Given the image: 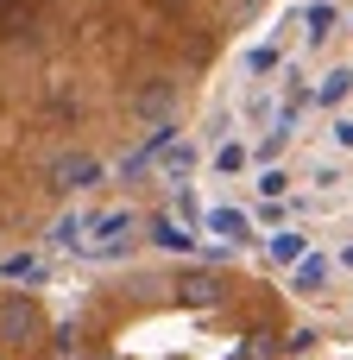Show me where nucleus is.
I'll return each instance as SVG.
<instances>
[{
    "label": "nucleus",
    "instance_id": "3",
    "mask_svg": "<svg viewBox=\"0 0 353 360\" xmlns=\"http://www.w3.org/2000/svg\"><path fill=\"white\" fill-rule=\"evenodd\" d=\"M32 323H38V316H32V304H25V297H6V304H0V335H6V342H25V335H32Z\"/></svg>",
    "mask_w": 353,
    "mask_h": 360
},
{
    "label": "nucleus",
    "instance_id": "4",
    "mask_svg": "<svg viewBox=\"0 0 353 360\" xmlns=\"http://www.w3.org/2000/svg\"><path fill=\"white\" fill-rule=\"evenodd\" d=\"M347 95H353V70H347V63H335V70L316 82V101H322V108H341Z\"/></svg>",
    "mask_w": 353,
    "mask_h": 360
},
{
    "label": "nucleus",
    "instance_id": "6",
    "mask_svg": "<svg viewBox=\"0 0 353 360\" xmlns=\"http://www.w3.org/2000/svg\"><path fill=\"white\" fill-rule=\"evenodd\" d=\"M196 165H202V152H196V146H177V152L164 158V177L183 184V177H196Z\"/></svg>",
    "mask_w": 353,
    "mask_h": 360
},
{
    "label": "nucleus",
    "instance_id": "10",
    "mask_svg": "<svg viewBox=\"0 0 353 360\" xmlns=\"http://www.w3.org/2000/svg\"><path fill=\"white\" fill-rule=\"evenodd\" d=\"M246 158H253L246 146H221V152H215V171H221V177H234V171H246Z\"/></svg>",
    "mask_w": 353,
    "mask_h": 360
},
{
    "label": "nucleus",
    "instance_id": "7",
    "mask_svg": "<svg viewBox=\"0 0 353 360\" xmlns=\"http://www.w3.org/2000/svg\"><path fill=\"white\" fill-rule=\"evenodd\" d=\"M322 278H328V253H309L297 266V291H322Z\"/></svg>",
    "mask_w": 353,
    "mask_h": 360
},
{
    "label": "nucleus",
    "instance_id": "2",
    "mask_svg": "<svg viewBox=\"0 0 353 360\" xmlns=\"http://www.w3.org/2000/svg\"><path fill=\"white\" fill-rule=\"evenodd\" d=\"M51 177H57L63 190H88V184L101 177V158H88V152H63V158L51 165Z\"/></svg>",
    "mask_w": 353,
    "mask_h": 360
},
{
    "label": "nucleus",
    "instance_id": "5",
    "mask_svg": "<svg viewBox=\"0 0 353 360\" xmlns=\"http://www.w3.org/2000/svg\"><path fill=\"white\" fill-rule=\"evenodd\" d=\"M208 234H227V240H246V234H253V221H246L240 209H208Z\"/></svg>",
    "mask_w": 353,
    "mask_h": 360
},
{
    "label": "nucleus",
    "instance_id": "11",
    "mask_svg": "<svg viewBox=\"0 0 353 360\" xmlns=\"http://www.w3.org/2000/svg\"><path fill=\"white\" fill-rule=\"evenodd\" d=\"M152 240H158V247H171V253H183V247H189V234H183L177 221H152Z\"/></svg>",
    "mask_w": 353,
    "mask_h": 360
},
{
    "label": "nucleus",
    "instance_id": "8",
    "mask_svg": "<svg viewBox=\"0 0 353 360\" xmlns=\"http://www.w3.org/2000/svg\"><path fill=\"white\" fill-rule=\"evenodd\" d=\"M303 19H309V38H328V32L341 25V6H328V0H322V6H309Z\"/></svg>",
    "mask_w": 353,
    "mask_h": 360
},
{
    "label": "nucleus",
    "instance_id": "15",
    "mask_svg": "<svg viewBox=\"0 0 353 360\" xmlns=\"http://www.w3.org/2000/svg\"><path fill=\"white\" fill-rule=\"evenodd\" d=\"M335 146H341V152H353V120H335Z\"/></svg>",
    "mask_w": 353,
    "mask_h": 360
},
{
    "label": "nucleus",
    "instance_id": "9",
    "mask_svg": "<svg viewBox=\"0 0 353 360\" xmlns=\"http://www.w3.org/2000/svg\"><path fill=\"white\" fill-rule=\"evenodd\" d=\"M183 297H189V304H215V297H221V285H215L208 272H189V278H183Z\"/></svg>",
    "mask_w": 353,
    "mask_h": 360
},
{
    "label": "nucleus",
    "instance_id": "12",
    "mask_svg": "<svg viewBox=\"0 0 353 360\" xmlns=\"http://www.w3.org/2000/svg\"><path fill=\"white\" fill-rule=\"evenodd\" d=\"M246 70H253V76H265V70H278V51H272V44H259V51H246Z\"/></svg>",
    "mask_w": 353,
    "mask_h": 360
},
{
    "label": "nucleus",
    "instance_id": "13",
    "mask_svg": "<svg viewBox=\"0 0 353 360\" xmlns=\"http://www.w3.org/2000/svg\"><path fill=\"white\" fill-rule=\"evenodd\" d=\"M284 190H291L284 171H259V196H284Z\"/></svg>",
    "mask_w": 353,
    "mask_h": 360
},
{
    "label": "nucleus",
    "instance_id": "1",
    "mask_svg": "<svg viewBox=\"0 0 353 360\" xmlns=\"http://www.w3.org/2000/svg\"><path fill=\"white\" fill-rule=\"evenodd\" d=\"M171 108H177V82H171V76H152V82L133 95V114H139V120H164Z\"/></svg>",
    "mask_w": 353,
    "mask_h": 360
},
{
    "label": "nucleus",
    "instance_id": "14",
    "mask_svg": "<svg viewBox=\"0 0 353 360\" xmlns=\"http://www.w3.org/2000/svg\"><path fill=\"white\" fill-rule=\"evenodd\" d=\"M297 253H303L297 234H272V259H297Z\"/></svg>",
    "mask_w": 353,
    "mask_h": 360
},
{
    "label": "nucleus",
    "instance_id": "16",
    "mask_svg": "<svg viewBox=\"0 0 353 360\" xmlns=\"http://www.w3.org/2000/svg\"><path fill=\"white\" fill-rule=\"evenodd\" d=\"M341 266H353V247H347V253H341Z\"/></svg>",
    "mask_w": 353,
    "mask_h": 360
}]
</instances>
